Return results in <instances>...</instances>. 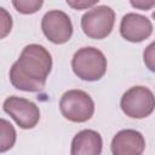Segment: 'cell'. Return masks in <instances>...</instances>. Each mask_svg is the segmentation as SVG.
Listing matches in <instances>:
<instances>
[{
  "label": "cell",
  "mask_w": 155,
  "mask_h": 155,
  "mask_svg": "<svg viewBox=\"0 0 155 155\" xmlns=\"http://www.w3.org/2000/svg\"><path fill=\"white\" fill-rule=\"evenodd\" d=\"M52 70L51 53L39 44L27 45L10 68L11 85L24 92H39Z\"/></svg>",
  "instance_id": "1"
},
{
  "label": "cell",
  "mask_w": 155,
  "mask_h": 155,
  "mask_svg": "<svg viewBox=\"0 0 155 155\" xmlns=\"http://www.w3.org/2000/svg\"><path fill=\"white\" fill-rule=\"evenodd\" d=\"M107 58L104 53L92 46L79 48L71 59L74 74L84 81H98L107 73Z\"/></svg>",
  "instance_id": "2"
},
{
  "label": "cell",
  "mask_w": 155,
  "mask_h": 155,
  "mask_svg": "<svg viewBox=\"0 0 155 155\" xmlns=\"http://www.w3.org/2000/svg\"><path fill=\"white\" fill-rule=\"evenodd\" d=\"M59 110L71 122H86L94 114V102L82 90H69L61 97Z\"/></svg>",
  "instance_id": "3"
},
{
  "label": "cell",
  "mask_w": 155,
  "mask_h": 155,
  "mask_svg": "<svg viewBox=\"0 0 155 155\" xmlns=\"http://www.w3.org/2000/svg\"><path fill=\"white\" fill-rule=\"evenodd\" d=\"M114 24L115 12L107 5L93 7L81 17V29L84 34L94 40H102L110 35Z\"/></svg>",
  "instance_id": "4"
},
{
  "label": "cell",
  "mask_w": 155,
  "mask_h": 155,
  "mask_svg": "<svg viewBox=\"0 0 155 155\" xmlns=\"http://www.w3.org/2000/svg\"><path fill=\"white\" fill-rule=\"evenodd\" d=\"M120 107L126 116L144 119L155 110V96L145 86H133L122 94Z\"/></svg>",
  "instance_id": "5"
},
{
  "label": "cell",
  "mask_w": 155,
  "mask_h": 155,
  "mask_svg": "<svg viewBox=\"0 0 155 155\" xmlns=\"http://www.w3.org/2000/svg\"><path fill=\"white\" fill-rule=\"evenodd\" d=\"M2 109L23 130L34 128L40 120L39 107L34 102L23 97H17V96L7 97L4 101Z\"/></svg>",
  "instance_id": "6"
},
{
  "label": "cell",
  "mask_w": 155,
  "mask_h": 155,
  "mask_svg": "<svg viewBox=\"0 0 155 155\" xmlns=\"http://www.w3.org/2000/svg\"><path fill=\"white\" fill-rule=\"evenodd\" d=\"M41 29L48 41L62 45L70 40L73 35V23L70 17L59 10L46 12L41 19Z\"/></svg>",
  "instance_id": "7"
},
{
  "label": "cell",
  "mask_w": 155,
  "mask_h": 155,
  "mask_svg": "<svg viewBox=\"0 0 155 155\" xmlns=\"http://www.w3.org/2000/svg\"><path fill=\"white\" fill-rule=\"evenodd\" d=\"M153 33V24L150 19L139 13H126L120 23L121 36L130 42H142L147 40Z\"/></svg>",
  "instance_id": "8"
},
{
  "label": "cell",
  "mask_w": 155,
  "mask_h": 155,
  "mask_svg": "<svg viewBox=\"0 0 155 155\" xmlns=\"http://www.w3.org/2000/svg\"><path fill=\"white\" fill-rule=\"evenodd\" d=\"M145 149V139L139 131L126 128L119 131L111 139L113 155H140Z\"/></svg>",
  "instance_id": "9"
},
{
  "label": "cell",
  "mask_w": 155,
  "mask_h": 155,
  "mask_svg": "<svg viewBox=\"0 0 155 155\" xmlns=\"http://www.w3.org/2000/svg\"><path fill=\"white\" fill-rule=\"evenodd\" d=\"M103 140L94 130H82L78 132L70 147L71 155H99L102 153Z\"/></svg>",
  "instance_id": "10"
},
{
  "label": "cell",
  "mask_w": 155,
  "mask_h": 155,
  "mask_svg": "<svg viewBox=\"0 0 155 155\" xmlns=\"http://www.w3.org/2000/svg\"><path fill=\"white\" fill-rule=\"evenodd\" d=\"M0 153L10 150L16 142L15 127L5 119L0 120Z\"/></svg>",
  "instance_id": "11"
},
{
  "label": "cell",
  "mask_w": 155,
  "mask_h": 155,
  "mask_svg": "<svg viewBox=\"0 0 155 155\" xmlns=\"http://www.w3.org/2000/svg\"><path fill=\"white\" fill-rule=\"evenodd\" d=\"M12 5L22 15H33L42 7L44 0H12Z\"/></svg>",
  "instance_id": "12"
},
{
  "label": "cell",
  "mask_w": 155,
  "mask_h": 155,
  "mask_svg": "<svg viewBox=\"0 0 155 155\" xmlns=\"http://www.w3.org/2000/svg\"><path fill=\"white\" fill-rule=\"evenodd\" d=\"M143 62L150 71L155 73V41L145 47L143 52Z\"/></svg>",
  "instance_id": "13"
},
{
  "label": "cell",
  "mask_w": 155,
  "mask_h": 155,
  "mask_svg": "<svg viewBox=\"0 0 155 155\" xmlns=\"http://www.w3.org/2000/svg\"><path fill=\"white\" fill-rule=\"evenodd\" d=\"M68 6H70L74 10H86L92 6H94L99 0H65Z\"/></svg>",
  "instance_id": "14"
},
{
  "label": "cell",
  "mask_w": 155,
  "mask_h": 155,
  "mask_svg": "<svg viewBox=\"0 0 155 155\" xmlns=\"http://www.w3.org/2000/svg\"><path fill=\"white\" fill-rule=\"evenodd\" d=\"M1 16H2V21H1V38H5L11 31V28H12V18L6 12V10L4 7H1Z\"/></svg>",
  "instance_id": "15"
},
{
  "label": "cell",
  "mask_w": 155,
  "mask_h": 155,
  "mask_svg": "<svg viewBox=\"0 0 155 155\" xmlns=\"http://www.w3.org/2000/svg\"><path fill=\"white\" fill-rule=\"evenodd\" d=\"M130 4L136 10L148 11L155 6V0H130Z\"/></svg>",
  "instance_id": "16"
},
{
  "label": "cell",
  "mask_w": 155,
  "mask_h": 155,
  "mask_svg": "<svg viewBox=\"0 0 155 155\" xmlns=\"http://www.w3.org/2000/svg\"><path fill=\"white\" fill-rule=\"evenodd\" d=\"M151 17H153V18H154V19H155V11H154V12H153V15H151Z\"/></svg>",
  "instance_id": "17"
}]
</instances>
